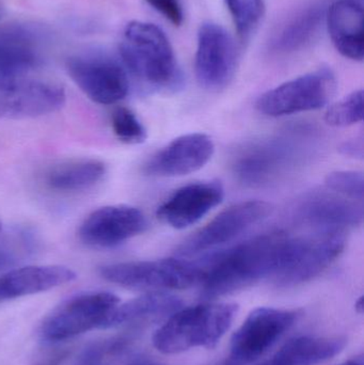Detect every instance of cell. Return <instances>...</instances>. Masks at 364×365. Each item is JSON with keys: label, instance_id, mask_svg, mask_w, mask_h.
I'll return each instance as SVG.
<instances>
[{"label": "cell", "instance_id": "obj_1", "mask_svg": "<svg viewBox=\"0 0 364 365\" xmlns=\"http://www.w3.org/2000/svg\"><path fill=\"white\" fill-rule=\"evenodd\" d=\"M290 235L271 232L235 247L207 265L203 296L217 298L274 278L281 265Z\"/></svg>", "mask_w": 364, "mask_h": 365}, {"label": "cell", "instance_id": "obj_2", "mask_svg": "<svg viewBox=\"0 0 364 365\" xmlns=\"http://www.w3.org/2000/svg\"><path fill=\"white\" fill-rule=\"evenodd\" d=\"M120 56L125 70L150 87L169 89L181 81L170 41L154 24L140 21L128 24Z\"/></svg>", "mask_w": 364, "mask_h": 365}, {"label": "cell", "instance_id": "obj_3", "mask_svg": "<svg viewBox=\"0 0 364 365\" xmlns=\"http://www.w3.org/2000/svg\"><path fill=\"white\" fill-rule=\"evenodd\" d=\"M237 311V304L226 302L180 309L155 332L154 346L166 355L194 347L214 349L230 329Z\"/></svg>", "mask_w": 364, "mask_h": 365}, {"label": "cell", "instance_id": "obj_4", "mask_svg": "<svg viewBox=\"0 0 364 365\" xmlns=\"http://www.w3.org/2000/svg\"><path fill=\"white\" fill-rule=\"evenodd\" d=\"M207 266L180 259L126 262L100 268V276L120 287L140 291L184 289L201 282Z\"/></svg>", "mask_w": 364, "mask_h": 365}, {"label": "cell", "instance_id": "obj_5", "mask_svg": "<svg viewBox=\"0 0 364 365\" xmlns=\"http://www.w3.org/2000/svg\"><path fill=\"white\" fill-rule=\"evenodd\" d=\"M345 237L338 232H318L311 237H291L281 265L274 276L276 284L294 287L322 274L343 252Z\"/></svg>", "mask_w": 364, "mask_h": 365}, {"label": "cell", "instance_id": "obj_6", "mask_svg": "<svg viewBox=\"0 0 364 365\" xmlns=\"http://www.w3.org/2000/svg\"><path fill=\"white\" fill-rule=\"evenodd\" d=\"M119 304V297L108 292L75 296L45 319L41 326V336L45 340L58 342L91 330L104 329Z\"/></svg>", "mask_w": 364, "mask_h": 365}, {"label": "cell", "instance_id": "obj_7", "mask_svg": "<svg viewBox=\"0 0 364 365\" xmlns=\"http://www.w3.org/2000/svg\"><path fill=\"white\" fill-rule=\"evenodd\" d=\"M337 81L327 68L308 73L269 90L256 101V109L269 117H284L323 108L335 96Z\"/></svg>", "mask_w": 364, "mask_h": 365}, {"label": "cell", "instance_id": "obj_8", "mask_svg": "<svg viewBox=\"0 0 364 365\" xmlns=\"http://www.w3.org/2000/svg\"><path fill=\"white\" fill-rule=\"evenodd\" d=\"M298 311L258 308L233 334L230 355L222 365H248L264 355L298 319Z\"/></svg>", "mask_w": 364, "mask_h": 365}, {"label": "cell", "instance_id": "obj_9", "mask_svg": "<svg viewBox=\"0 0 364 365\" xmlns=\"http://www.w3.org/2000/svg\"><path fill=\"white\" fill-rule=\"evenodd\" d=\"M239 51L234 38L222 25L207 21L198 31L194 72L199 85L209 91L226 88L234 77Z\"/></svg>", "mask_w": 364, "mask_h": 365}, {"label": "cell", "instance_id": "obj_10", "mask_svg": "<svg viewBox=\"0 0 364 365\" xmlns=\"http://www.w3.org/2000/svg\"><path fill=\"white\" fill-rule=\"evenodd\" d=\"M66 70L81 91L98 104H115L130 90L123 64L106 56H75L68 60Z\"/></svg>", "mask_w": 364, "mask_h": 365}, {"label": "cell", "instance_id": "obj_11", "mask_svg": "<svg viewBox=\"0 0 364 365\" xmlns=\"http://www.w3.org/2000/svg\"><path fill=\"white\" fill-rule=\"evenodd\" d=\"M271 212V204L256 200L230 206L185 240L177 253L192 257L232 242L252 225L267 218Z\"/></svg>", "mask_w": 364, "mask_h": 365}, {"label": "cell", "instance_id": "obj_12", "mask_svg": "<svg viewBox=\"0 0 364 365\" xmlns=\"http://www.w3.org/2000/svg\"><path fill=\"white\" fill-rule=\"evenodd\" d=\"M66 91L51 81L25 76L0 83V118L29 119L59 110Z\"/></svg>", "mask_w": 364, "mask_h": 365}, {"label": "cell", "instance_id": "obj_13", "mask_svg": "<svg viewBox=\"0 0 364 365\" xmlns=\"http://www.w3.org/2000/svg\"><path fill=\"white\" fill-rule=\"evenodd\" d=\"M147 221L139 208L130 205H109L98 208L85 218L79 229L85 244L96 248H113L140 235Z\"/></svg>", "mask_w": 364, "mask_h": 365}, {"label": "cell", "instance_id": "obj_14", "mask_svg": "<svg viewBox=\"0 0 364 365\" xmlns=\"http://www.w3.org/2000/svg\"><path fill=\"white\" fill-rule=\"evenodd\" d=\"M214 151L215 145L207 135H183L154 154L145 164V173L152 177H184L202 169Z\"/></svg>", "mask_w": 364, "mask_h": 365}, {"label": "cell", "instance_id": "obj_15", "mask_svg": "<svg viewBox=\"0 0 364 365\" xmlns=\"http://www.w3.org/2000/svg\"><path fill=\"white\" fill-rule=\"evenodd\" d=\"M224 189L219 182H199L175 190L158 207V219L173 229L183 230L200 221L222 203Z\"/></svg>", "mask_w": 364, "mask_h": 365}, {"label": "cell", "instance_id": "obj_16", "mask_svg": "<svg viewBox=\"0 0 364 365\" xmlns=\"http://www.w3.org/2000/svg\"><path fill=\"white\" fill-rule=\"evenodd\" d=\"M296 218L318 232H338L356 227L363 221V208L356 201L335 193L314 192L296 208Z\"/></svg>", "mask_w": 364, "mask_h": 365}, {"label": "cell", "instance_id": "obj_17", "mask_svg": "<svg viewBox=\"0 0 364 365\" xmlns=\"http://www.w3.org/2000/svg\"><path fill=\"white\" fill-rule=\"evenodd\" d=\"M292 153L290 145L282 140L254 145L235 160V175L246 186H262L273 181L288 166Z\"/></svg>", "mask_w": 364, "mask_h": 365}, {"label": "cell", "instance_id": "obj_18", "mask_svg": "<svg viewBox=\"0 0 364 365\" xmlns=\"http://www.w3.org/2000/svg\"><path fill=\"white\" fill-rule=\"evenodd\" d=\"M329 36L343 57L363 61L364 57L363 8L357 0H337L325 15Z\"/></svg>", "mask_w": 364, "mask_h": 365}, {"label": "cell", "instance_id": "obj_19", "mask_svg": "<svg viewBox=\"0 0 364 365\" xmlns=\"http://www.w3.org/2000/svg\"><path fill=\"white\" fill-rule=\"evenodd\" d=\"M76 274L61 265H32L9 270L0 277V302L33 295L72 282Z\"/></svg>", "mask_w": 364, "mask_h": 365}, {"label": "cell", "instance_id": "obj_20", "mask_svg": "<svg viewBox=\"0 0 364 365\" xmlns=\"http://www.w3.org/2000/svg\"><path fill=\"white\" fill-rule=\"evenodd\" d=\"M40 61L31 32L13 28L0 34V83L29 76Z\"/></svg>", "mask_w": 364, "mask_h": 365}, {"label": "cell", "instance_id": "obj_21", "mask_svg": "<svg viewBox=\"0 0 364 365\" xmlns=\"http://www.w3.org/2000/svg\"><path fill=\"white\" fill-rule=\"evenodd\" d=\"M183 302L166 292H150L123 304H119L111 314L107 328L124 324L153 322L169 319L182 309Z\"/></svg>", "mask_w": 364, "mask_h": 365}, {"label": "cell", "instance_id": "obj_22", "mask_svg": "<svg viewBox=\"0 0 364 365\" xmlns=\"http://www.w3.org/2000/svg\"><path fill=\"white\" fill-rule=\"evenodd\" d=\"M346 339L301 336L284 345L271 359L259 365H316L341 353Z\"/></svg>", "mask_w": 364, "mask_h": 365}, {"label": "cell", "instance_id": "obj_23", "mask_svg": "<svg viewBox=\"0 0 364 365\" xmlns=\"http://www.w3.org/2000/svg\"><path fill=\"white\" fill-rule=\"evenodd\" d=\"M326 11L320 4L308 6L288 19L271 38V51L291 53L301 51L314 40L325 21Z\"/></svg>", "mask_w": 364, "mask_h": 365}, {"label": "cell", "instance_id": "obj_24", "mask_svg": "<svg viewBox=\"0 0 364 365\" xmlns=\"http://www.w3.org/2000/svg\"><path fill=\"white\" fill-rule=\"evenodd\" d=\"M105 173L106 167L100 160H71L51 168L46 175V184L60 192L85 190L102 181Z\"/></svg>", "mask_w": 364, "mask_h": 365}, {"label": "cell", "instance_id": "obj_25", "mask_svg": "<svg viewBox=\"0 0 364 365\" xmlns=\"http://www.w3.org/2000/svg\"><path fill=\"white\" fill-rule=\"evenodd\" d=\"M239 38L247 40L256 31L264 15L262 0H224Z\"/></svg>", "mask_w": 364, "mask_h": 365}, {"label": "cell", "instance_id": "obj_26", "mask_svg": "<svg viewBox=\"0 0 364 365\" xmlns=\"http://www.w3.org/2000/svg\"><path fill=\"white\" fill-rule=\"evenodd\" d=\"M363 120V91L357 90L331 105L325 115V121L336 128L354 125Z\"/></svg>", "mask_w": 364, "mask_h": 365}, {"label": "cell", "instance_id": "obj_27", "mask_svg": "<svg viewBox=\"0 0 364 365\" xmlns=\"http://www.w3.org/2000/svg\"><path fill=\"white\" fill-rule=\"evenodd\" d=\"M34 240L28 231L13 232L0 238V272L10 269L33 250Z\"/></svg>", "mask_w": 364, "mask_h": 365}, {"label": "cell", "instance_id": "obj_28", "mask_svg": "<svg viewBox=\"0 0 364 365\" xmlns=\"http://www.w3.org/2000/svg\"><path fill=\"white\" fill-rule=\"evenodd\" d=\"M113 133L122 143L139 145L147 139V130L136 115L130 109L119 107L111 117Z\"/></svg>", "mask_w": 364, "mask_h": 365}, {"label": "cell", "instance_id": "obj_29", "mask_svg": "<svg viewBox=\"0 0 364 365\" xmlns=\"http://www.w3.org/2000/svg\"><path fill=\"white\" fill-rule=\"evenodd\" d=\"M327 188L342 197L363 203L364 178L358 171H336L329 173L325 180Z\"/></svg>", "mask_w": 364, "mask_h": 365}, {"label": "cell", "instance_id": "obj_30", "mask_svg": "<svg viewBox=\"0 0 364 365\" xmlns=\"http://www.w3.org/2000/svg\"><path fill=\"white\" fill-rule=\"evenodd\" d=\"M145 2L172 25L181 26L183 24L184 11L180 0H145Z\"/></svg>", "mask_w": 364, "mask_h": 365}, {"label": "cell", "instance_id": "obj_31", "mask_svg": "<svg viewBox=\"0 0 364 365\" xmlns=\"http://www.w3.org/2000/svg\"><path fill=\"white\" fill-rule=\"evenodd\" d=\"M363 148V137L360 136L342 143L341 147H340V152L344 156H348V158L363 160L364 154Z\"/></svg>", "mask_w": 364, "mask_h": 365}, {"label": "cell", "instance_id": "obj_32", "mask_svg": "<svg viewBox=\"0 0 364 365\" xmlns=\"http://www.w3.org/2000/svg\"><path fill=\"white\" fill-rule=\"evenodd\" d=\"M342 365H364L363 356L348 360V361H346L345 364Z\"/></svg>", "mask_w": 364, "mask_h": 365}, {"label": "cell", "instance_id": "obj_33", "mask_svg": "<svg viewBox=\"0 0 364 365\" xmlns=\"http://www.w3.org/2000/svg\"><path fill=\"white\" fill-rule=\"evenodd\" d=\"M356 310L357 312H363V297L359 298L358 302H356Z\"/></svg>", "mask_w": 364, "mask_h": 365}, {"label": "cell", "instance_id": "obj_34", "mask_svg": "<svg viewBox=\"0 0 364 365\" xmlns=\"http://www.w3.org/2000/svg\"><path fill=\"white\" fill-rule=\"evenodd\" d=\"M0 232H1V221H0Z\"/></svg>", "mask_w": 364, "mask_h": 365}, {"label": "cell", "instance_id": "obj_35", "mask_svg": "<svg viewBox=\"0 0 364 365\" xmlns=\"http://www.w3.org/2000/svg\"><path fill=\"white\" fill-rule=\"evenodd\" d=\"M357 1H359V2H360V0H357Z\"/></svg>", "mask_w": 364, "mask_h": 365}, {"label": "cell", "instance_id": "obj_36", "mask_svg": "<svg viewBox=\"0 0 364 365\" xmlns=\"http://www.w3.org/2000/svg\"><path fill=\"white\" fill-rule=\"evenodd\" d=\"M0 17H1V13H0Z\"/></svg>", "mask_w": 364, "mask_h": 365}]
</instances>
